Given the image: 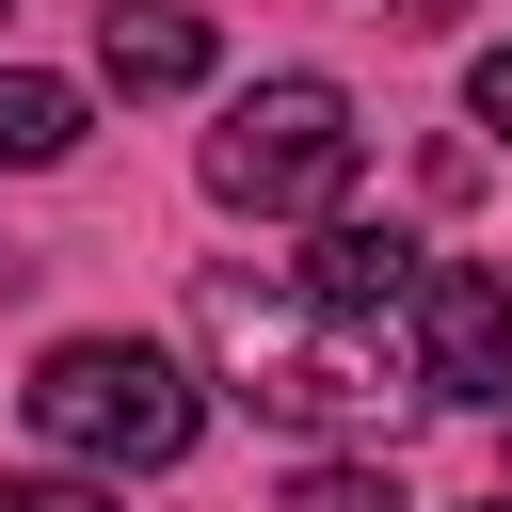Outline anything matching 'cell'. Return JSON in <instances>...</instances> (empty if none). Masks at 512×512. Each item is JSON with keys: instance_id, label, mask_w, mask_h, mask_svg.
<instances>
[{"instance_id": "5b68a950", "label": "cell", "mask_w": 512, "mask_h": 512, "mask_svg": "<svg viewBox=\"0 0 512 512\" xmlns=\"http://www.w3.org/2000/svg\"><path fill=\"white\" fill-rule=\"evenodd\" d=\"M416 272H432V256H416L400 224H352V208H336V224H304V256H288V288H304V304H336V320H400V304H416Z\"/></svg>"}, {"instance_id": "52a82bcc", "label": "cell", "mask_w": 512, "mask_h": 512, "mask_svg": "<svg viewBox=\"0 0 512 512\" xmlns=\"http://www.w3.org/2000/svg\"><path fill=\"white\" fill-rule=\"evenodd\" d=\"M48 160H80V80L0 64V176H48Z\"/></svg>"}, {"instance_id": "3957f363", "label": "cell", "mask_w": 512, "mask_h": 512, "mask_svg": "<svg viewBox=\"0 0 512 512\" xmlns=\"http://www.w3.org/2000/svg\"><path fill=\"white\" fill-rule=\"evenodd\" d=\"M352 176H368V128H352V96L304 80V64H288V80H240L224 128H208V192L256 208V224H336Z\"/></svg>"}, {"instance_id": "6da1fadb", "label": "cell", "mask_w": 512, "mask_h": 512, "mask_svg": "<svg viewBox=\"0 0 512 512\" xmlns=\"http://www.w3.org/2000/svg\"><path fill=\"white\" fill-rule=\"evenodd\" d=\"M192 336H208V368H224L256 416H304V432H384V400L416 384V368L384 352V320H336V304H304L288 272H208V288H192Z\"/></svg>"}, {"instance_id": "7a4b0ae2", "label": "cell", "mask_w": 512, "mask_h": 512, "mask_svg": "<svg viewBox=\"0 0 512 512\" xmlns=\"http://www.w3.org/2000/svg\"><path fill=\"white\" fill-rule=\"evenodd\" d=\"M32 432H48L80 480H160V464H192L208 400H192V368L144 352V336H64V352L32 368Z\"/></svg>"}, {"instance_id": "8992f818", "label": "cell", "mask_w": 512, "mask_h": 512, "mask_svg": "<svg viewBox=\"0 0 512 512\" xmlns=\"http://www.w3.org/2000/svg\"><path fill=\"white\" fill-rule=\"evenodd\" d=\"M96 80L112 96H192L208 80V16L192 0H96Z\"/></svg>"}, {"instance_id": "9c48e42d", "label": "cell", "mask_w": 512, "mask_h": 512, "mask_svg": "<svg viewBox=\"0 0 512 512\" xmlns=\"http://www.w3.org/2000/svg\"><path fill=\"white\" fill-rule=\"evenodd\" d=\"M0 512H128V496L80 480V464H32V480H0Z\"/></svg>"}, {"instance_id": "277c9868", "label": "cell", "mask_w": 512, "mask_h": 512, "mask_svg": "<svg viewBox=\"0 0 512 512\" xmlns=\"http://www.w3.org/2000/svg\"><path fill=\"white\" fill-rule=\"evenodd\" d=\"M400 368H416V400H512V272L432 256L416 304H400Z\"/></svg>"}, {"instance_id": "ba28073f", "label": "cell", "mask_w": 512, "mask_h": 512, "mask_svg": "<svg viewBox=\"0 0 512 512\" xmlns=\"http://www.w3.org/2000/svg\"><path fill=\"white\" fill-rule=\"evenodd\" d=\"M288 512H400V480H384V464H304Z\"/></svg>"}, {"instance_id": "7c38bea8", "label": "cell", "mask_w": 512, "mask_h": 512, "mask_svg": "<svg viewBox=\"0 0 512 512\" xmlns=\"http://www.w3.org/2000/svg\"><path fill=\"white\" fill-rule=\"evenodd\" d=\"M496 512H512V496H496Z\"/></svg>"}, {"instance_id": "8fae6325", "label": "cell", "mask_w": 512, "mask_h": 512, "mask_svg": "<svg viewBox=\"0 0 512 512\" xmlns=\"http://www.w3.org/2000/svg\"><path fill=\"white\" fill-rule=\"evenodd\" d=\"M448 16H464V0H400V32H448Z\"/></svg>"}, {"instance_id": "30bf717a", "label": "cell", "mask_w": 512, "mask_h": 512, "mask_svg": "<svg viewBox=\"0 0 512 512\" xmlns=\"http://www.w3.org/2000/svg\"><path fill=\"white\" fill-rule=\"evenodd\" d=\"M464 112H480V128L512 144V48H480V64H464Z\"/></svg>"}, {"instance_id": "4fadbf2b", "label": "cell", "mask_w": 512, "mask_h": 512, "mask_svg": "<svg viewBox=\"0 0 512 512\" xmlns=\"http://www.w3.org/2000/svg\"><path fill=\"white\" fill-rule=\"evenodd\" d=\"M0 16H16V0H0Z\"/></svg>"}]
</instances>
